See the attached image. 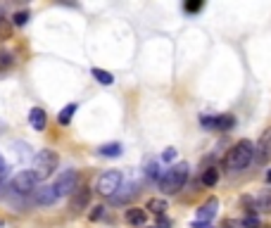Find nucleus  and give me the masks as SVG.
Returning <instances> with one entry per match:
<instances>
[{
	"label": "nucleus",
	"instance_id": "obj_21",
	"mask_svg": "<svg viewBox=\"0 0 271 228\" xmlns=\"http://www.w3.org/2000/svg\"><path fill=\"white\" fill-rule=\"evenodd\" d=\"M26 22H29V10H19L12 15V26H24Z\"/></svg>",
	"mask_w": 271,
	"mask_h": 228
},
{
	"label": "nucleus",
	"instance_id": "obj_7",
	"mask_svg": "<svg viewBox=\"0 0 271 228\" xmlns=\"http://www.w3.org/2000/svg\"><path fill=\"white\" fill-rule=\"evenodd\" d=\"M269 159H271V128H266L255 145V162L257 164H266Z\"/></svg>",
	"mask_w": 271,
	"mask_h": 228
},
{
	"label": "nucleus",
	"instance_id": "obj_19",
	"mask_svg": "<svg viewBox=\"0 0 271 228\" xmlns=\"http://www.w3.org/2000/svg\"><path fill=\"white\" fill-rule=\"evenodd\" d=\"M74 114H76V103L67 105V107H64V110L60 112V117H57V121H60L62 126H67V124L71 121V117H74Z\"/></svg>",
	"mask_w": 271,
	"mask_h": 228
},
{
	"label": "nucleus",
	"instance_id": "obj_9",
	"mask_svg": "<svg viewBox=\"0 0 271 228\" xmlns=\"http://www.w3.org/2000/svg\"><path fill=\"white\" fill-rule=\"evenodd\" d=\"M36 205L41 207H53L57 200H60V193H57V188L55 186H43V188L36 190Z\"/></svg>",
	"mask_w": 271,
	"mask_h": 228
},
{
	"label": "nucleus",
	"instance_id": "obj_14",
	"mask_svg": "<svg viewBox=\"0 0 271 228\" xmlns=\"http://www.w3.org/2000/svg\"><path fill=\"white\" fill-rule=\"evenodd\" d=\"M145 209L147 212H152V214H157V216H164L167 209H169V205H167V200H162V197H150Z\"/></svg>",
	"mask_w": 271,
	"mask_h": 228
},
{
	"label": "nucleus",
	"instance_id": "obj_13",
	"mask_svg": "<svg viewBox=\"0 0 271 228\" xmlns=\"http://www.w3.org/2000/svg\"><path fill=\"white\" fill-rule=\"evenodd\" d=\"M29 124H31L36 131H43L46 124H48L46 110H41V107H31V112H29Z\"/></svg>",
	"mask_w": 271,
	"mask_h": 228
},
{
	"label": "nucleus",
	"instance_id": "obj_18",
	"mask_svg": "<svg viewBox=\"0 0 271 228\" xmlns=\"http://www.w3.org/2000/svg\"><path fill=\"white\" fill-rule=\"evenodd\" d=\"M91 74H93L95 81H98V83H102V86H112V83H114V76H112L109 71H105V69L93 67V69H91Z\"/></svg>",
	"mask_w": 271,
	"mask_h": 228
},
{
	"label": "nucleus",
	"instance_id": "obj_2",
	"mask_svg": "<svg viewBox=\"0 0 271 228\" xmlns=\"http://www.w3.org/2000/svg\"><path fill=\"white\" fill-rule=\"evenodd\" d=\"M188 176H190L188 164L186 162H178V164H174L171 169L164 171V176L160 178V188H162V193H167V195H174V193H178V190L186 186Z\"/></svg>",
	"mask_w": 271,
	"mask_h": 228
},
{
	"label": "nucleus",
	"instance_id": "obj_1",
	"mask_svg": "<svg viewBox=\"0 0 271 228\" xmlns=\"http://www.w3.org/2000/svg\"><path fill=\"white\" fill-rule=\"evenodd\" d=\"M252 162H255V143L248 138L238 141L226 155V169H231V171H243Z\"/></svg>",
	"mask_w": 271,
	"mask_h": 228
},
{
	"label": "nucleus",
	"instance_id": "obj_4",
	"mask_svg": "<svg viewBox=\"0 0 271 228\" xmlns=\"http://www.w3.org/2000/svg\"><path fill=\"white\" fill-rule=\"evenodd\" d=\"M57 162H60L57 152H53V150H41L38 155L33 157V171L38 176V181H46V178L53 176V171L57 169Z\"/></svg>",
	"mask_w": 271,
	"mask_h": 228
},
{
	"label": "nucleus",
	"instance_id": "obj_8",
	"mask_svg": "<svg viewBox=\"0 0 271 228\" xmlns=\"http://www.w3.org/2000/svg\"><path fill=\"white\" fill-rule=\"evenodd\" d=\"M88 205H91V188H88V186H81V188L69 197V209L74 214H81L84 209H88Z\"/></svg>",
	"mask_w": 271,
	"mask_h": 228
},
{
	"label": "nucleus",
	"instance_id": "obj_15",
	"mask_svg": "<svg viewBox=\"0 0 271 228\" xmlns=\"http://www.w3.org/2000/svg\"><path fill=\"white\" fill-rule=\"evenodd\" d=\"M122 145H119V143H107V145H100V148H98V155H100V157H119V155H122Z\"/></svg>",
	"mask_w": 271,
	"mask_h": 228
},
{
	"label": "nucleus",
	"instance_id": "obj_22",
	"mask_svg": "<svg viewBox=\"0 0 271 228\" xmlns=\"http://www.w3.org/2000/svg\"><path fill=\"white\" fill-rule=\"evenodd\" d=\"M10 33H12V22H5V19L0 17V40H8Z\"/></svg>",
	"mask_w": 271,
	"mask_h": 228
},
{
	"label": "nucleus",
	"instance_id": "obj_12",
	"mask_svg": "<svg viewBox=\"0 0 271 228\" xmlns=\"http://www.w3.org/2000/svg\"><path fill=\"white\" fill-rule=\"evenodd\" d=\"M255 212L271 214V188L259 190V193H257V197H255Z\"/></svg>",
	"mask_w": 271,
	"mask_h": 228
},
{
	"label": "nucleus",
	"instance_id": "obj_27",
	"mask_svg": "<svg viewBox=\"0 0 271 228\" xmlns=\"http://www.w3.org/2000/svg\"><path fill=\"white\" fill-rule=\"evenodd\" d=\"M221 228H243V226H240V221H233V219H226V221H224V226H221Z\"/></svg>",
	"mask_w": 271,
	"mask_h": 228
},
{
	"label": "nucleus",
	"instance_id": "obj_5",
	"mask_svg": "<svg viewBox=\"0 0 271 228\" xmlns=\"http://www.w3.org/2000/svg\"><path fill=\"white\" fill-rule=\"evenodd\" d=\"M38 176H36V171L33 169H22L19 173H15V178L10 181V188L17 190V193H22V195H26V193H33V190H38L36 186H38Z\"/></svg>",
	"mask_w": 271,
	"mask_h": 228
},
{
	"label": "nucleus",
	"instance_id": "obj_11",
	"mask_svg": "<svg viewBox=\"0 0 271 228\" xmlns=\"http://www.w3.org/2000/svg\"><path fill=\"white\" fill-rule=\"evenodd\" d=\"M124 219H126V223H131V226H145L147 214H145V209H140V207H129L124 212Z\"/></svg>",
	"mask_w": 271,
	"mask_h": 228
},
{
	"label": "nucleus",
	"instance_id": "obj_10",
	"mask_svg": "<svg viewBox=\"0 0 271 228\" xmlns=\"http://www.w3.org/2000/svg\"><path fill=\"white\" fill-rule=\"evenodd\" d=\"M217 212H219V200H217V197H209L205 205L198 207L195 216H198V221H202V223H209V221L217 216Z\"/></svg>",
	"mask_w": 271,
	"mask_h": 228
},
{
	"label": "nucleus",
	"instance_id": "obj_17",
	"mask_svg": "<svg viewBox=\"0 0 271 228\" xmlns=\"http://www.w3.org/2000/svg\"><path fill=\"white\" fill-rule=\"evenodd\" d=\"M233 126H236L233 114H219V117H214V128H219V131H228Z\"/></svg>",
	"mask_w": 271,
	"mask_h": 228
},
{
	"label": "nucleus",
	"instance_id": "obj_30",
	"mask_svg": "<svg viewBox=\"0 0 271 228\" xmlns=\"http://www.w3.org/2000/svg\"><path fill=\"white\" fill-rule=\"evenodd\" d=\"M193 228H214V226H212V223H202V221H195Z\"/></svg>",
	"mask_w": 271,
	"mask_h": 228
},
{
	"label": "nucleus",
	"instance_id": "obj_24",
	"mask_svg": "<svg viewBox=\"0 0 271 228\" xmlns=\"http://www.w3.org/2000/svg\"><path fill=\"white\" fill-rule=\"evenodd\" d=\"M174 159H176V150H174V148H167L162 152V162H174Z\"/></svg>",
	"mask_w": 271,
	"mask_h": 228
},
{
	"label": "nucleus",
	"instance_id": "obj_25",
	"mask_svg": "<svg viewBox=\"0 0 271 228\" xmlns=\"http://www.w3.org/2000/svg\"><path fill=\"white\" fill-rule=\"evenodd\" d=\"M102 214H105V207H102V205H98V207H93V212H91V219H93V221H98V219H100V216H102Z\"/></svg>",
	"mask_w": 271,
	"mask_h": 228
},
{
	"label": "nucleus",
	"instance_id": "obj_31",
	"mask_svg": "<svg viewBox=\"0 0 271 228\" xmlns=\"http://www.w3.org/2000/svg\"><path fill=\"white\" fill-rule=\"evenodd\" d=\"M264 178H266V183H269V186H271V169H269V171H266V176H264Z\"/></svg>",
	"mask_w": 271,
	"mask_h": 228
},
{
	"label": "nucleus",
	"instance_id": "obj_26",
	"mask_svg": "<svg viewBox=\"0 0 271 228\" xmlns=\"http://www.w3.org/2000/svg\"><path fill=\"white\" fill-rule=\"evenodd\" d=\"M200 8H202V3H186V5H183L186 12H198Z\"/></svg>",
	"mask_w": 271,
	"mask_h": 228
},
{
	"label": "nucleus",
	"instance_id": "obj_16",
	"mask_svg": "<svg viewBox=\"0 0 271 228\" xmlns=\"http://www.w3.org/2000/svg\"><path fill=\"white\" fill-rule=\"evenodd\" d=\"M219 181V169L217 166H207L205 171H202V183L207 186V188H214Z\"/></svg>",
	"mask_w": 271,
	"mask_h": 228
},
{
	"label": "nucleus",
	"instance_id": "obj_3",
	"mask_svg": "<svg viewBox=\"0 0 271 228\" xmlns=\"http://www.w3.org/2000/svg\"><path fill=\"white\" fill-rule=\"evenodd\" d=\"M122 181H124L122 171H119V169H109V171H102L100 176H98L95 190H98L102 197H117V193L122 190Z\"/></svg>",
	"mask_w": 271,
	"mask_h": 228
},
{
	"label": "nucleus",
	"instance_id": "obj_29",
	"mask_svg": "<svg viewBox=\"0 0 271 228\" xmlns=\"http://www.w3.org/2000/svg\"><path fill=\"white\" fill-rule=\"evenodd\" d=\"M5 173H8V162L0 157V178H5Z\"/></svg>",
	"mask_w": 271,
	"mask_h": 228
},
{
	"label": "nucleus",
	"instance_id": "obj_20",
	"mask_svg": "<svg viewBox=\"0 0 271 228\" xmlns=\"http://www.w3.org/2000/svg\"><path fill=\"white\" fill-rule=\"evenodd\" d=\"M15 64V53L10 50H0V69H10Z\"/></svg>",
	"mask_w": 271,
	"mask_h": 228
},
{
	"label": "nucleus",
	"instance_id": "obj_28",
	"mask_svg": "<svg viewBox=\"0 0 271 228\" xmlns=\"http://www.w3.org/2000/svg\"><path fill=\"white\" fill-rule=\"evenodd\" d=\"M157 228H171V221L167 219V216H160V221H157Z\"/></svg>",
	"mask_w": 271,
	"mask_h": 228
},
{
	"label": "nucleus",
	"instance_id": "obj_23",
	"mask_svg": "<svg viewBox=\"0 0 271 228\" xmlns=\"http://www.w3.org/2000/svg\"><path fill=\"white\" fill-rule=\"evenodd\" d=\"M240 226L243 228H259V219H257V214H248L245 219L240 221Z\"/></svg>",
	"mask_w": 271,
	"mask_h": 228
},
{
	"label": "nucleus",
	"instance_id": "obj_6",
	"mask_svg": "<svg viewBox=\"0 0 271 228\" xmlns=\"http://www.w3.org/2000/svg\"><path fill=\"white\" fill-rule=\"evenodd\" d=\"M76 186H79V171H74V169H67V171H62L60 176H57V181H55V188H57L60 197H64V195L71 197L79 190Z\"/></svg>",
	"mask_w": 271,
	"mask_h": 228
}]
</instances>
